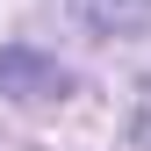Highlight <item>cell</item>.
I'll use <instances>...</instances> for the list:
<instances>
[{
  "label": "cell",
  "mask_w": 151,
  "mask_h": 151,
  "mask_svg": "<svg viewBox=\"0 0 151 151\" xmlns=\"http://www.w3.org/2000/svg\"><path fill=\"white\" fill-rule=\"evenodd\" d=\"M86 29H108V36H129V29H151V0H72Z\"/></svg>",
  "instance_id": "cell-1"
}]
</instances>
